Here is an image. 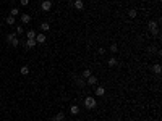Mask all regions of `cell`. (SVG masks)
Listing matches in <instances>:
<instances>
[{"label": "cell", "instance_id": "obj_1", "mask_svg": "<svg viewBox=\"0 0 162 121\" xmlns=\"http://www.w3.org/2000/svg\"><path fill=\"white\" fill-rule=\"evenodd\" d=\"M96 103H97V102H96V98H94V97H86L84 98V107L88 110H93L94 107H96Z\"/></svg>", "mask_w": 162, "mask_h": 121}, {"label": "cell", "instance_id": "obj_2", "mask_svg": "<svg viewBox=\"0 0 162 121\" xmlns=\"http://www.w3.org/2000/svg\"><path fill=\"white\" fill-rule=\"evenodd\" d=\"M50 8H52V2L50 0H44L42 3H41V10L42 12H49Z\"/></svg>", "mask_w": 162, "mask_h": 121}, {"label": "cell", "instance_id": "obj_3", "mask_svg": "<svg viewBox=\"0 0 162 121\" xmlns=\"http://www.w3.org/2000/svg\"><path fill=\"white\" fill-rule=\"evenodd\" d=\"M149 31L152 32L154 36L159 34V31H157V23H156V21H149Z\"/></svg>", "mask_w": 162, "mask_h": 121}, {"label": "cell", "instance_id": "obj_4", "mask_svg": "<svg viewBox=\"0 0 162 121\" xmlns=\"http://www.w3.org/2000/svg\"><path fill=\"white\" fill-rule=\"evenodd\" d=\"M46 39H47L46 34H36V42H37V44H44Z\"/></svg>", "mask_w": 162, "mask_h": 121}, {"label": "cell", "instance_id": "obj_5", "mask_svg": "<svg viewBox=\"0 0 162 121\" xmlns=\"http://www.w3.org/2000/svg\"><path fill=\"white\" fill-rule=\"evenodd\" d=\"M86 81H88V84H89V86H94V84H96V82H97V78H96V76H93V74H91L89 78H86Z\"/></svg>", "mask_w": 162, "mask_h": 121}, {"label": "cell", "instance_id": "obj_6", "mask_svg": "<svg viewBox=\"0 0 162 121\" xmlns=\"http://www.w3.org/2000/svg\"><path fill=\"white\" fill-rule=\"evenodd\" d=\"M36 44H37V42H36V39H28L26 47H28V48H34V47H36Z\"/></svg>", "mask_w": 162, "mask_h": 121}, {"label": "cell", "instance_id": "obj_7", "mask_svg": "<svg viewBox=\"0 0 162 121\" xmlns=\"http://www.w3.org/2000/svg\"><path fill=\"white\" fill-rule=\"evenodd\" d=\"M75 8H76V10H83V8H84L83 0H75Z\"/></svg>", "mask_w": 162, "mask_h": 121}, {"label": "cell", "instance_id": "obj_8", "mask_svg": "<svg viewBox=\"0 0 162 121\" xmlns=\"http://www.w3.org/2000/svg\"><path fill=\"white\" fill-rule=\"evenodd\" d=\"M70 113H71V115H78V113H80V107H78V105H71V107H70Z\"/></svg>", "mask_w": 162, "mask_h": 121}, {"label": "cell", "instance_id": "obj_9", "mask_svg": "<svg viewBox=\"0 0 162 121\" xmlns=\"http://www.w3.org/2000/svg\"><path fill=\"white\" fill-rule=\"evenodd\" d=\"M29 21H31V16L23 13V15H21V23H29Z\"/></svg>", "mask_w": 162, "mask_h": 121}, {"label": "cell", "instance_id": "obj_10", "mask_svg": "<svg viewBox=\"0 0 162 121\" xmlns=\"http://www.w3.org/2000/svg\"><path fill=\"white\" fill-rule=\"evenodd\" d=\"M26 37H28V39H36V31L29 29V31L26 32Z\"/></svg>", "mask_w": 162, "mask_h": 121}, {"label": "cell", "instance_id": "obj_11", "mask_svg": "<svg viewBox=\"0 0 162 121\" xmlns=\"http://www.w3.org/2000/svg\"><path fill=\"white\" fill-rule=\"evenodd\" d=\"M75 81H76V84H78V87H84V86H86V82H84V79H81V78H75Z\"/></svg>", "mask_w": 162, "mask_h": 121}, {"label": "cell", "instance_id": "obj_12", "mask_svg": "<svg viewBox=\"0 0 162 121\" xmlns=\"http://www.w3.org/2000/svg\"><path fill=\"white\" fill-rule=\"evenodd\" d=\"M104 94H105V89H104V87H97V89H96V95H99V97H102Z\"/></svg>", "mask_w": 162, "mask_h": 121}, {"label": "cell", "instance_id": "obj_13", "mask_svg": "<svg viewBox=\"0 0 162 121\" xmlns=\"http://www.w3.org/2000/svg\"><path fill=\"white\" fill-rule=\"evenodd\" d=\"M41 29H42L44 32H46V31H49V29H50V24H49V23H46V21H44V23L41 24Z\"/></svg>", "mask_w": 162, "mask_h": 121}, {"label": "cell", "instance_id": "obj_14", "mask_svg": "<svg viewBox=\"0 0 162 121\" xmlns=\"http://www.w3.org/2000/svg\"><path fill=\"white\" fill-rule=\"evenodd\" d=\"M152 71H154L156 74H161V71H162L161 65H154V66H152Z\"/></svg>", "mask_w": 162, "mask_h": 121}, {"label": "cell", "instance_id": "obj_15", "mask_svg": "<svg viewBox=\"0 0 162 121\" xmlns=\"http://www.w3.org/2000/svg\"><path fill=\"white\" fill-rule=\"evenodd\" d=\"M19 71H21L23 76H28V74H29V68H28V66H21V70H19Z\"/></svg>", "mask_w": 162, "mask_h": 121}, {"label": "cell", "instance_id": "obj_16", "mask_svg": "<svg viewBox=\"0 0 162 121\" xmlns=\"http://www.w3.org/2000/svg\"><path fill=\"white\" fill-rule=\"evenodd\" d=\"M136 15H138V12H136L135 8H131L130 12H128V16H130V18H136Z\"/></svg>", "mask_w": 162, "mask_h": 121}, {"label": "cell", "instance_id": "obj_17", "mask_svg": "<svg viewBox=\"0 0 162 121\" xmlns=\"http://www.w3.org/2000/svg\"><path fill=\"white\" fill-rule=\"evenodd\" d=\"M109 50L112 52V53H117V52H118V47H117V44H112V45L109 47Z\"/></svg>", "mask_w": 162, "mask_h": 121}, {"label": "cell", "instance_id": "obj_18", "mask_svg": "<svg viewBox=\"0 0 162 121\" xmlns=\"http://www.w3.org/2000/svg\"><path fill=\"white\" fill-rule=\"evenodd\" d=\"M10 44H12V47H18V45H19V39H18V37H13V40Z\"/></svg>", "mask_w": 162, "mask_h": 121}, {"label": "cell", "instance_id": "obj_19", "mask_svg": "<svg viewBox=\"0 0 162 121\" xmlns=\"http://www.w3.org/2000/svg\"><path fill=\"white\" fill-rule=\"evenodd\" d=\"M115 65H117V58H115V57H112V58L109 60V66H115Z\"/></svg>", "mask_w": 162, "mask_h": 121}, {"label": "cell", "instance_id": "obj_20", "mask_svg": "<svg viewBox=\"0 0 162 121\" xmlns=\"http://www.w3.org/2000/svg\"><path fill=\"white\" fill-rule=\"evenodd\" d=\"M7 23L10 24V26H12V24H15V16H8V18H7Z\"/></svg>", "mask_w": 162, "mask_h": 121}, {"label": "cell", "instance_id": "obj_21", "mask_svg": "<svg viewBox=\"0 0 162 121\" xmlns=\"http://www.w3.org/2000/svg\"><path fill=\"white\" fill-rule=\"evenodd\" d=\"M54 121H63V113H58V115H55Z\"/></svg>", "mask_w": 162, "mask_h": 121}, {"label": "cell", "instance_id": "obj_22", "mask_svg": "<svg viewBox=\"0 0 162 121\" xmlns=\"http://www.w3.org/2000/svg\"><path fill=\"white\" fill-rule=\"evenodd\" d=\"M19 13V10L18 8H12V12H10V16H16Z\"/></svg>", "mask_w": 162, "mask_h": 121}, {"label": "cell", "instance_id": "obj_23", "mask_svg": "<svg viewBox=\"0 0 162 121\" xmlns=\"http://www.w3.org/2000/svg\"><path fill=\"white\" fill-rule=\"evenodd\" d=\"M89 76H91V71H89V70H84V71H83V78H89Z\"/></svg>", "mask_w": 162, "mask_h": 121}, {"label": "cell", "instance_id": "obj_24", "mask_svg": "<svg viewBox=\"0 0 162 121\" xmlns=\"http://www.w3.org/2000/svg\"><path fill=\"white\" fill-rule=\"evenodd\" d=\"M13 37H15V34H8V36H7V42H12Z\"/></svg>", "mask_w": 162, "mask_h": 121}, {"label": "cell", "instance_id": "obj_25", "mask_svg": "<svg viewBox=\"0 0 162 121\" xmlns=\"http://www.w3.org/2000/svg\"><path fill=\"white\" fill-rule=\"evenodd\" d=\"M19 3L23 5V7H26V5H28V3H29V0H19Z\"/></svg>", "mask_w": 162, "mask_h": 121}, {"label": "cell", "instance_id": "obj_26", "mask_svg": "<svg viewBox=\"0 0 162 121\" xmlns=\"http://www.w3.org/2000/svg\"><path fill=\"white\" fill-rule=\"evenodd\" d=\"M16 32H18V34H21V32H23V26H18V27H16Z\"/></svg>", "mask_w": 162, "mask_h": 121}]
</instances>
